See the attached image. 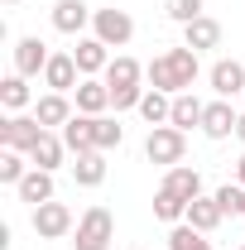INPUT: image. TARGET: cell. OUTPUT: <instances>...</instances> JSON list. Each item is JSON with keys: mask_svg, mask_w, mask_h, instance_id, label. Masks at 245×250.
Wrapping results in <instances>:
<instances>
[{"mask_svg": "<svg viewBox=\"0 0 245 250\" xmlns=\"http://www.w3.org/2000/svg\"><path fill=\"white\" fill-rule=\"evenodd\" d=\"M96 20V10L87 5V0H58L53 5V29L67 34V39H82V29Z\"/></svg>", "mask_w": 245, "mask_h": 250, "instance_id": "obj_8", "label": "cell"}, {"mask_svg": "<svg viewBox=\"0 0 245 250\" xmlns=\"http://www.w3.org/2000/svg\"><path fill=\"white\" fill-rule=\"evenodd\" d=\"M221 217H226V212H221V202H216V197H207V192L187 202V226H197L202 236H212L216 226H221Z\"/></svg>", "mask_w": 245, "mask_h": 250, "instance_id": "obj_19", "label": "cell"}, {"mask_svg": "<svg viewBox=\"0 0 245 250\" xmlns=\"http://www.w3.org/2000/svg\"><path fill=\"white\" fill-rule=\"evenodd\" d=\"M183 43L192 48V53H207V48H216V43H221V24H216L212 15H202V20L183 24Z\"/></svg>", "mask_w": 245, "mask_h": 250, "instance_id": "obj_21", "label": "cell"}, {"mask_svg": "<svg viewBox=\"0 0 245 250\" xmlns=\"http://www.w3.org/2000/svg\"><path fill=\"white\" fill-rule=\"evenodd\" d=\"M207 15V0H168V20L173 24H192Z\"/></svg>", "mask_w": 245, "mask_h": 250, "instance_id": "obj_30", "label": "cell"}, {"mask_svg": "<svg viewBox=\"0 0 245 250\" xmlns=\"http://www.w3.org/2000/svg\"><path fill=\"white\" fill-rule=\"evenodd\" d=\"M101 77H106V87H111V92H116V87H140V82H144V67L130 58V53H116L111 67H106Z\"/></svg>", "mask_w": 245, "mask_h": 250, "instance_id": "obj_22", "label": "cell"}, {"mask_svg": "<svg viewBox=\"0 0 245 250\" xmlns=\"http://www.w3.org/2000/svg\"><path fill=\"white\" fill-rule=\"evenodd\" d=\"M62 154H67L62 135H58V130H43V135H39V145L29 149V164H34V168H48V173H53V168L62 164Z\"/></svg>", "mask_w": 245, "mask_h": 250, "instance_id": "obj_20", "label": "cell"}, {"mask_svg": "<svg viewBox=\"0 0 245 250\" xmlns=\"http://www.w3.org/2000/svg\"><path fill=\"white\" fill-rule=\"evenodd\" d=\"M236 183H241V188H245V154H241V159H236Z\"/></svg>", "mask_w": 245, "mask_h": 250, "instance_id": "obj_32", "label": "cell"}, {"mask_svg": "<svg viewBox=\"0 0 245 250\" xmlns=\"http://www.w3.org/2000/svg\"><path fill=\"white\" fill-rule=\"evenodd\" d=\"M140 116L149 121V130H154V125H168V116H173V96L149 87V92H144V101H140Z\"/></svg>", "mask_w": 245, "mask_h": 250, "instance_id": "obj_25", "label": "cell"}, {"mask_svg": "<svg viewBox=\"0 0 245 250\" xmlns=\"http://www.w3.org/2000/svg\"><path fill=\"white\" fill-rule=\"evenodd\" d=\"M236 140L245 145V111H241V121H236Z\"/></svg>", "mask_w": 245, "mask_h": 250, "instance_id": "obj_33", "label": "cell"}, {"mask_svg": "<svg viewBox=\"0 0 245 250\" xmlns=\"http://www.w3.org/2000/svg\"><path fill=\"white\" fill-rule=\"evenodd\" d=\"M48 58H53V53H48V43H43L39 34H24V39L15 43V72H20V77H39V72L48 67Z\"/></svg>", "mask_w": 245, "mask_h": 250, "instance_id": "obj_10", "label": "cell"}, {"mask_svg": "<svg viewBox=\"0 0 245 250\" xmlns=\"http://www.w3.org/2000/svg\"><path fill=\"white\" fill-rule=\"evenodd\" d=\"M5 5H10V10H15V5H20V0H5Z\"/></svg>", "mask_w": 245, "mask_h": 250, "instance_id": "obj_34", "label": "cell"}, {"mask_svg": "<svg viewBox=\"0 0 245 250\" xmlns=\"http://www.w3.org/2000/svg\"><path fill=\"white\" fill-rule=\"evenodd\" d=\"M187 154V135L183 130H173V125H154L149 140H144V159L149 164H163V168H173V164H183Z\"/></svg>", "mask_w": 245, "mask_h": 250, "instance_id": "obj_3", "label": "cell"}, {"mask_svg": "<svg viewBox=\"0 0 245 250\" xmlns=\"http://www.w3.org/2000/svg\"><path fill=\"white\" fill-rule=\"evenodd\" d=\"M154 217H159V221H168V226H178V221H187V202L178 197V192L159 188V192H154Z\"/></svg>", "mask_w": 245, "mask_h": 250, "instance_id": "obj_26", "label": "cell"}, {"mask_svg": "<svg viewBox=\"0 0 245 250\" xmlns=\"http://www.w3.org/2000/svg\"><path fill=\"white\" fill-rule=\"evenodd\" d=\"M62 145H67V154H96V116H72V121L58 130Z\"/></svg>", "mask_w": 245, "mask_h": 250, "instance_id": "obj_11", "label": "cell"}, {"mask_svg": "<svg viewBox=\"0 0 245 250\" xmlns=\"http://www.w3.org/2000/svg\"><path fill=\"white\" fill-rule=\"evenodd\" d=\"M0 106H5V116H15V111H24V106H34L29 77H20V72H10V77L0 82Z\"/></svg>", "mask_w": 245, "mask_h": 250, "instance_id": "obj_23", "label": "cell"}, {"mask_svg": "<svg viewBox=\"0 0 245 250\" xmlns=\"http://www.w3.org/2000/svg\"><path fill=\"white\" fill-rule=\"evenodd\" d=\"M125 145V125L116 116H96V149L101 154H111V149H121Z\"/></svg>", "mask_w": 245, "mask_h": 250, "instance_id": "obj_28", "label": "cell"}, {"mask_svg": "<svg viewBox=\"0 0 245 250\" xmlns=\"http://www.w3.org/2000/svg\"><path fill=\"white\" fill-rule=\"evenodd\" d=\"M34 116H39V125H43V130H62L77 111H72V101H67L62 92H43L39 101H34Z\"/></svg>", "mask_w": 245, "mask_h": 250, "instance_id": "obj_15", "label": "cell"}, {"mask_svg": "<svg viewBox=\"0 0 245 250\" xmlns=\"http://www.w3.org/2000/svg\"><path fill=\"white\" fill-rule=\"evenodd\" d=\"M77 231V221H72V207L67 202H43V207H34V236L39 241H62V236H72Z\"/></svg>", "mask_w": 245, "mask_h": 250, "instance_id": "obj_4", "label": "cell"}, {"mask_svg": "<svg viewBox=\"0 0 245 250\" xmlns=\"http://www.w3.org/2000/svg\"><path fill=\"white\" fill-rule=\"evenodd\" d=\"M29 168H34L29 154H20V149H0V183H5V188H20V178H24Z\"/></svg>", "mask_w": 245, "mask_h": 250, "instance_id": "obj_27", "label": "cell"}, {"mask_svg": "<svg viewBox=\"0 0 245 250\" xmlns=\"http://www.w3.org/2000/svg\"><path fill=\"white\" fill-rule=\"evenodd\" d=\"M72 101H77L82 116H106V111H111V87H106V77H82L77 92H72Z\"/></svg>", "mask_w": 245, "mask_h": 250, "instance_id": "obj_12", "label": "cell"}, {"mask_svg": "<svg viewBox=\"0 0 245 250\" xmlns=\"http://www.w3.org/2000/svg\"><path fill=\"white\" fill-rule=\"evenodd\" d=\"M144 92H149V87H116V92H111V111H140Z\"/></svg>", "mask_w": 245, "mask_h": 250, "instance_id": "obj_31", "label": "cell"}, {"mask_svg": "<svg viewBox=\"0 0 245 250\" xmlns=\"http://www.w3.org/2000/svg\"><path fill=\"white\" fill-rule=\"evenodd\" d=\"M77 82H82L77 58H72V53H53V58H48V67H43V87H48V92L72 96V92H77Z\"/></svg>", "mask_w": 245, "mask_h": 250, "instance_id": "obj_9", "label": "cell"}, {"mask_svg": "<svg viewBox=\"0 0 245 250\" xmlns=\"http://www.w3.org/2000/svg\"><path fill=\"white\" fill-rule=\"evenodd\" d=\"M236 121H241V111H231V101H207V116H202V135L207 140H231L236 135Z\"/></svg>", "mask_w": 245, "mask_h": 250, "instance_id": "obj_13", "label": "cell"}, {"mask_svg": "<svg viewBox=\"0 0 245 250\" xmlns=\"http://www.w3.org/2000/svg\"><path fill=\"white\" fill-rule=\"evenodd\" d=\"M135 250H140V246H135Z\"/></svg>", "mask_w": 245, "mask_h": 250, "instance_id": "obj_36", "label": "cell"}, {"mask_svg": "<svg viewBox=\"0 0 245 250\" xmlns=\"http://www.w3.org/2000/svg\"><path fill=\"white\" fill-rule=\"evenodd\" d=\"M144 77H149L154 92H192V82L202 77V62H197V53L187 48V43H178V48H163L159 58H149V67H144Z\"/></svg>", "mask_w": 245, "mask_h": 250, "instance_id": "obj_1", "label": "cell"}, {"mask_svg": "<svg viewBox=\"0 0 245 250\" xmlns=\"http://www.w3.org/2000/svg\"><path fill=\"white\" fill-rule=\"evenodd\" d=\"M207 82H212V92L221 96V101L245 96V62H236V58H216L212 72H207Z\"/></svg>", "mask_w": 245, "mask_h": 250, "instance_id": "obj_7", "label": "cell"}, {"mask_svg": "<svg viewBox=\"0 0 245 250\" xmlns=\"http://www.w3.org/2000/svg\"><path fill=\"white\" fill-rule=\"evenodd\" d=\"M92 34L106 43V48H125L130 39H135V20H130V10H96V20H92Z\"/></svg>", "mask_w": 245, "mask_h": 250, "instance_id": "obj_6", "label": "cell"}, {"mask_svg": "<svg viewBox=\"0 0 245 250\" xmlns=\"http://www.w3.org/2000/svg\"><path fill=\"white\" fill-rule=\"evenodd\" d=\"M72 58H77V67H82V77H96V72L111 67V48H106L96 34H82L77 48H72Z\"/></svg>", "mask_w": 245, "mask_h": 250, "instance_id": "obj_14", "label": "cell"}, {"mask_svg": "<svg viewBox=\"0 0 245 250\" xmlns=\"http://www.w3.org/2000/svg\"><path fill=\"white\" fill-rule=\"evenodd\" d=\"M72 178H77V188H101L106 183V154H101V149H96V154H77Z\"/></svg>", "mask_w": 245, "mask_h": 250, "instance_id": "obj_24", "label": "cell"}, {"mask_svg": "<svg viewBox=\"0 0 245 250\" xmlns=\"http://www.w3.org/2000/svg\"><path fill=\"white\" fill-rule=\"evenodd\" d=\"M20 202H29V207H43V202H53L58 197V188H53V173L48 168H29L24 178H20Z\"/></svg>", "mask_w": 245, "mask_h": 250, "instance_id": "obj_16", "label": "cell"}, {"mask_svg": "<svg viewBox=\"0 0 245 250\" xmlns=\"http://www.w3.org/2000/svg\"><path fill=\"white\" fill-rule=\"evenodd\" d=\"M241 250H245V241H241Z\"/></svg>", "mask_w": 245, "mask_h": 250, "instance_id": "obj_35", "label": "cell"}, {"mask_svg": "<svg viewBox=\"0 0 245 250\" xmlns=\"http://www.w3.org/2000/svg\"><path fill=\"white\" fill-rule=\"evenodd\" d=\"M168 192H178L183 202H192V197H202V173L197 168H187V164H173V168H163V183Z\"/></svg>", "mask_w": 245, "mask_h": 250, "instance_id": "obj_18", "label": "cell"}, {"mask_svg": "<svg viewBox=\"0 0 245 250\" xmlns=\"http://www.w3.org/2000/svg\"><path fill=\"white\" fill-rule=\"evenodd\" d=\"M116 241V217H111V207H87L82 217H77V231H72V250H111Z\"/></svg>", "mask_w": 245, "mask_h": 250, "instance_id": "obj_2", "label": "cell"}, {"mask_svg": "<svg viewBox=\"0 0 245 250\" xmlns=\"http://www.w3.org/2000/svg\"><path fill=\"white\" fill-rule=\"evenodd\" d=\"M168 250H212V241L197 231V226H187V221H178L173 231H168Z\"/></svg>", "mask_w": 245, "mask_h": 250, "instance_id": "obj_29", "label": "cell"}, {"mask_svg": "<svg viewBox=\"0 0 245 250\" xmlns=\"http://www.w3.org/2000/svg\"><path fill=\"white\" fill-rule=\"evenodd\" d=\"M202 116H207V101H197L192 92H178L173 96V116H168V125L173 130H202Z\"/></svg>", "mask_w": 245, "mask_h": 250, "instance_id": "obj_17", "label": "cell"}, {"mask_svg": "<svg viewBox=\"0 0 245 250\" xmlns=\"http://www.w3.org/2000/svg\"><path fill=\"white\" fill-rule=\"evenodd\" d=\"M39 135H43L39 116L15 111V116H5V121H0V149H20V154H29L34 145H39Z\"/></svg>", "mask_w": 245, "mask_h": 250, "instance_id": "obj_5", "label": "cell"}]
</instances>
